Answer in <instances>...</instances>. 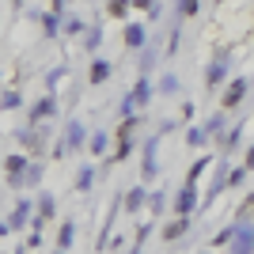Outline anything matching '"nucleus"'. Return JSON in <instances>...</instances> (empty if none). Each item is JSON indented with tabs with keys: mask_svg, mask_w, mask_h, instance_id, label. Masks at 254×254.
Returning a JSON list of instances; mask_svg holds the SVG:
<instances>
[{
	"mask_svg": "<svg viewBox=\"0 0 254 254\" xmlns=\"http://www.w3.org/2000/svg\"><path fill=\"white\" fill-rule=\"evenodd\" d=\"M232 254H254V224L251 220H235Z\"/></svg>",
	"mask_w": 254,
	"mask_h": 254,
	"instance_id": "obj_1",
	"label": "nucleus"
},
{
	"mask_svg": "<svg viewBox=\"0 0 254 254\" xmlns=\"http://www.w3.org/2000/svg\"><path fill=\"white\" fill-rule=\"evenodd\" d=\"M15 140H19L23 148L34 156V152L46 148V129H42V126H23V129H15Z\"/></svg>",
	"mask_w": 254,
	"mask_h": 254,
	"instance_id": "obj_2",
	"label": "nucleus"
},
{
	"mask_svg": "<svg viewBox=\"0 0 254 254\" xmlns=\"http://www.w3.org/2000/svg\"><path fill=\"white\" fill-rule=\"evenodd\" d=\"M27 163H31V159L23 156V152H15V156L4 159V171H8V186L11 190H23V171H27Z\"/></svg>",
	"mask_w": 254,
	"mask_h": 254,
	"instance_id": "obj_3",
	"label": "nucleus"
},
{
	"mask_svg": "<svg viewBox=\"0 0 254 254\" xmlns=\"http://www.w3.org/2000/svg\"><path fill=\"white\" fill-rule=\"evenodd\" d=\"M53 110H57V99H53V95L38 99V103L31 106V114H27V126H42L46 118H53Z\"/></svg>",
	"mask_w": 254,
	"mask_h": 254,
	"instance_id": "obj_4",
	"label": "nucleus"
},
{
	"mask_svg": "<svg viewBox=\"0 0 254 254\" xmlns=\"http://www.w3.org/2000/svg\"><path fill=\"white\" fill-rule=\"evenodd\" d=\"M193 209H197V186L186 182V186L179 190V197H175V212H179V216H190Z\"/></svg>",
	"mask_w": 254,
	"mask_h": 254,
	"instance_id": "obj_5",
	"label": "nucleus"
},
{
	"mask_svg": "<svg viewBox=\"0 0 254 254\" xmlns=\"http://www.w3.org/2000/svg\"><path fill=\"white\" fill-rule=\"evenodd\" d=\"M243 95H247V80L239 76V80H232V84L224 87V99H220V103H224V110H235V106L243 103Z\"/></svg>",
	"mask_w": 254,
	"mask_h": 254,
	"instance_id": "obj_6",
	"label": "nucleus"
},
{
	"mask_svg": "<svg viewBox=\"0 0 254 254\" xmlns=\"http://www.w3.org/2000/svg\"><path fill=\"white\" fill-rule=\"evenodd\" d=\"M224 76H228V53H220V57L205 68V87H220Z\"/></svg>",
	"mask_w": 254,
	"mask_h": 254,
	"instance_id": "obj_7",
	"label": "nucleus"
},
{
	"mask_svg": "<svg viewBox=\"0 0 254 254\" xmlns=\"http://www.w3.org/2000/svg\"><path fill=\"white\" fill-rule=\"evenodd\" d=\"M156 144H159V137H152L148 144H144V159H140V175H144V182H152V179H156V171H159V163H156Z\"/></svg>",
	"mask_w": 254,
	"mask_h": 254,
	"instance_id": "obj_8",
	"label": "nucleus"
},
{
	"mask_svg": "<svg viewBox=\"0 0 254 254\" xmlns=\"http://www.w3.org/2000/svg\"><path fill=\"white\" fill-rule=\"evenodd\" d=\"M110 72H114V64L103 61V57H95V61H91V68H87V84H91V87H95V84H106V80H110Z\"/></svg>",
	"mask_w": 254,
	"mask_h": 254,
	"instance_id": "obj_9",
	"label": "nucleus"
},
{
	"mask_svg": "<svg viewBox=\"0 0 254 254\" xmlns=\"http://www.w3.org/2000/svg\"><path fill=\"white\" fill-rule=\"evenodd\" d=\"M53 209H57V201H53V193H42V197H38V212H34V232H38V228H42L46 220H53Z\"/></svg>",
	"mask_w": 254,
	"mask_h": 254,
	"instance_id": "obj_10",
	"label": "nucleus"
},
{
	"mask_svg": "<svg viewBox=\"0 0 254 254\" xmlns=\"http://www.w3.org/2000/svg\"><path fill=\"white\" fill-rule=\"evenodd\" d=\"M64 144H68V152H80L84 148V122H68V126H64Z\"/></svg>",
	"mask_w": 254,
	"mask_h": 254,
	"instance_id": "obj_11",
	"label": "nucleus"
},
{
	"mask_svg": "<svg viewBox=\"0 0 254 254\" xmlns=\"http://www.w3.org/2000/svg\"><path fill=\"white\" fill-rule=\"evenodd\" d=\"M152 91H156V87H152V80H148V76H140L137 84H133V91H129V99H133V106H148Z\"/></svg>",
	"mask_w": 254,
	"mask_h": 254,
	"instance_id": "obj_12",
	"label": "nucleus"
},
{
	"mask_svg": "<svg viewBox=\"0 0 254 254\" xmlns=\"http://www.w3.org/2000/svg\"><path fill=\"white\" fill-rule=\"evenodd\" d=\"M186 232H190V216H175V220L163 228V239H167V243H175V239H182Z\"/></svg>",
	"mask_w": 254,
	"mask_h": 254,
	"instance_id": "obj_13",
	"label": "nucleus"
},
{
	"mask_svg": "<svg viewBox=\"0 0 254 254\" xmlns=\"http://www.w3.org/2000/svg\"><path fill=\"white\" fill-rule=\"evenodd\" d=\"M27 220H31V201L23 197V201H15V209H11V216H8V228H23Z\"/></svg>",
	"mask_w": 254,
	"mask_h": 254,
	"instance_id": "obj_14",
	"label": "nucleus"
},
{
	"mask_svg": "<svg viewBox=\"0 0 254 254\" xmlns=\"http://www.w3.org/2000/svg\"><path fill=\"white\" fill-rule=\"evenodd\" d=\"M144 197H148V190H140V186H137V190H129L126 197H122V209H126V212H140V209H144Z\"/></svg>",
	"mask_w": 254,
	"mask_h": 254,
	"instance_id": "obj_15",
	"label": "nucleus"
},
{
	"mask_svg": "<svg viewBox=\"0 0 254 254\" xmlns=\"http://www.w3.org/2000/svg\"><path fill=\"white\" fill-rule=\"evenodd\" d=\"M64 23V11H46L42 15V31H46V38H57V27Z\"/></svg>",
	"mask_w": 254,
	"mask_h": 254,
	"instance_id": "obj_16",
	"label": "nucleus"
},
{
	"mask_svg": "<svg viewBox=\"0 0 254 254\" xmlns=\"http://www.w3.org/2000/svg\"><path fill=\"white\" fill-rule=\"evenodd\" d=\"M91 182H95V167L87 163V167H80V175H76V193H91Z\"/></svg>",
	"mask_w": 254,
	"mask_h": 254,
	"instance_id": "obj_17",
	"label": "nucleus"
},
{
	"mask_svg": "<svg viewBox=\"0 0 254 254\" xmlns=\"http://www.w3.org/2000/svg\"><path fill=\"white\" fill-rule=\"evenodd\" d=\"M144 42H148V38H144V27H140V23H129V27H126V46L140 50Z\"/></svg>",
	"mask_w": 254,
	"mask_h": 254,
	"instance_id": "obj_18",
	"label": "nucleus"
},
{
	"mask_svg": "<svg viewBox=\"0 0 254 254\" xmlns=\"http://www.w3.org/2000/svg\"><path fill=\"white\" fill-rule=\"evenodd\" d=\"M72 239H76V224L64 220V224H61V235H57V251H68V247H72Z\"/></svg>",
	"mask_w": 254,
	"mask_h": 254,
	"instance_id": "obj_19",
	"label": "nucleus"
},
{
	"mask_svg": "<svg viewBox=\"0 0 254 254\" xmlns=\"http://www.w3.org/2000/svg\"><path fill=\"white\" fill-rule=\"evenodd\" d=\"M42 182V163H27V171H23V186L31 190V186H38Z\"/></svg>",
	"mask_w": 254,
	"mask_h": 254,
	"instance_id": "obj_20",
	"label": "nucleus"
},
{
	"mask_svg": "<svg viewBox=\"0 0 254 254\" xmlns=\"http://www.w3.org/2000/svg\"><path fill=\"white\" fill-rule=\"evenodd\" d=\"M129 8H133L129 0H106V15H114V19H126Z\"/></svg>",
	"mask_w": 254,
	"mask_h": 254,
	"instance_id": "obj_21",
	"label": "nucleus"
},
{
	"mask_svg": "<svg viewBox=\"0 0 254 254\" xmlns=\"http://www.w3.org/2000/svg\"><path fill=\"white\" fill-rule=\"evenodd\" d=\"M133 129H140V118H122V126H118V140H129V137H133Z\"/></svg>",
	"mask_w": 254,
	"mask_h": 254,
	"instance_id": "obj_22",
	"label": "nucleus"
},
{
	"mask_svg": "<svg viewBox=\"0 0 254 254\" xmlns=\"http://www.w3.org/2000/svg\"><path fill=\"white\" fill-rule=\"evenodd\" d=\"M0 106H4V110H19V106H23V95L11 87V91H4V95H0Z\"/></svg>",
	"mask_w": 254,
	"mask_h": 254,
	"instance_id": "obj_23",
	"label": "nucleus"
},
{
	"mask_svg": "<svg viewBox=\"0 0 254 254\" xmlns=\"http://www.w3.org/2000/svg\"><path fill=\"white\" fill-rule=\"evenodd\" d=\"M106 148H110V137H106V133H95V137H91V144H87V152H91V156H103Z\"/></svg>",
	"mask_w": 254,
	"mask_h": 254,
	"instance_id": "obj_24",
	"label": "nucleus"
},
{
	"mask_svg": "<svg viewBox=\"0 0 254 254\" xmlns=\"http://www.w3.org/2000/svg\"><path fill=\"white\" fill-rule=\"evenodd\" d=\"M209 167V156H201V159H193V167H190V175H186V182L190 186H197V179H201V171Z\"/></svg>",
	"mask_w": 254,
	"mask_h": 254,
	"instance_id": "obj_25",
	"label": "nucleus"
},
{
	"mask_svg": "<svg viewBox=\"0 0 254 254\" xmlns=\"http://www.w3.org/2000/svg\"><path fill=\"white\" fill-rule=\"evenodd\" d=\"M201 129H205V137H220V129H224V114H212Z\"/></svg>",
	"mask_w": 254,
	"mask_h": 254,
	"instance_id": "obj_26",
	"label": "nucleus"
},
{
	"mask_svg": "<svg viewBox=\"0 0 254 254\" xmlns=\"http://www.w3.org/2000/svg\"><path fill=\"white\" fill-rule=\"evenodd\" d=\"M99 42H103V27H91V31H87V38H84L87 53H95V50H99Z\"/></svg>",
	"mask_w": 254,
	"mask_h": 254,
	"instance_id": "obj_27",
	"label": "nucleus"
},
{
	"mask_svg": "<svg viewBox=\"0 0 254 254\" xmlns=\"http://www.w3.org/2000/svg\"><path fill=\"white\" fill-rule=\"evenodd\" d=\"M186 140H190L193 148H201V144H205V140H209V137H205V129H201V126H193L190 133H186Z\"/></svg>",
	"mask_w": 254,
	"mask_h": 254,
	"instance_id": "obj_28",
	"label": "nucleus"
},
{
	"mask_svg": "<svg viewBox=\"0 0 254 254\" xmlns=\"http://www.w3.org/2000/svg\"><path fill=\"white\" fill-rule=\"evenodd\" d=\"M140 11H148V19H159V0H137Z\"/></svg>",
	"mask_w": 254,
	"mask_h": 254,
	"instance_id": "obj_29",
	"label": "nucleus"
},
{
	"mask_svg": "<svg viewBox=\"0 0 254 254\" xmlns=\"http://www.w3.org/2000/svg\"><path fill=\"white\" fill-rule=\"evenodd\" d=\"M148 205H152V216H159V212H163V205H167V193H152V197H148Z\"/></svg>",
	"mask_w": 254,
	"mask_h": 254,
	"instance_id": "obj_30",
	"label": "nucleus"
},
{
	"mask_svg": "<svg viewBox=\"0 0 254 254\" xmlns=\"http://www.w3.org/2000/svg\"><path fill=\"white\" fill-rule=\"evenodd\" d=\"M235 216H239V220H254V193L239 205V212H235Z\"/></svg>",
	"mask_w": 254,
	"mask_h": 254,
	"instance_id": "obj_31",
	"label": "nucleus"
},
{
	"mask_svg": "<svg viewBox=\"0 0 254 254\" xmlns=\"http://www.w3.org/2000/svg\"><path fill=\"white\" fill-rule=\"evenodd\" d=\"M156 57H159V53H156V46H148V50H144V57H140V68H144V76H148V68L156 64Z\"/></svg>",
	"mask_w": 254,
	"mask_h": 254,
	"instance_id": "obj_32",
	"label": "nucleus"
},
{
	"mask_svg": "<svg viewBox=\"0 0 254 254\" xmlns=\"http://www.w3.org/2000/svg\"><path fill=\"white\" fill-rule=\"evenodd\" d=\"M129 152H133V137H129V140H118V148H114V159L122 163V159H126Z\"/></svg>",
	"mask_w": 254,
	"mask_h": 254,
	"instance_id": "obj_33",
	"label": "nucleus"
},
{
	"mask_svg": "<svg viewBox=\"0 0 254 254\" xmlns=\"http://www.w3.org/2000/svg\"><path fill=\"white\" fill-rule=\"evenodd\" d=\"M239 133H243V126H235L232 133H228V137H224V152H232L235 144H239Z\"/></svg>",
	"mask_w": 254,
	"mask_h": 254,
	"instance_id": "obj_34",
	"label": "nucleus"
},
{
	"mask_svg": "<svg viewBox=\"0 0 254 254\" xmlns=\"http://www.w3.org/2000/svg\"><path fill=\"white\" fill-rule=\"evenodd\" d=\"M232 235H235V224H232V228H224V232L212 239V247H228V243H232Z\"/></svg>",
	"mask_w": 254,
	"mask_h": 254,
	"instance_id": "obj_35",
	"label": "nucleus"
},
{
	"mask_svg": "<svg viewBox=\"0 0 254 254\" xmlns=\"http://www.w3.org/2000/svg\"><path fill=\"white\" fill-rule=\"evenodd\" d=\"M197 11V0H179V15L186 19V15H193Z\"/></svg>",
	"mask_w": 254,
	"mask_h": 254,
	"instance_id": "obj_36",
	"label": "nucleus"
},
{
	"mask_svg": "<svg viewBox=\"0 0 254 254\" xmlns=\"http://www.w3.org/2000/svg\"><path fill=\"white\" fill-rule=\"evenodd\" d=\"M243 179H247V167H235V171H228V182H232V186H243Z\"/></svg>",
	"mask_w": 254,
	"mask_h": 254,
	"instance_id": "obj_37",
	"label": "nucleus"
},
{
	"mask_svg": "<svg viewBox=\"0 0 254 254\" xmlns=\"http://www.w3.org/2000/svg\"><path fill=\"white\" fill-rule=\"evenodd\" d=\"M159 91H179V80H175V76H163V80H159Z\"/></svg>",
	"mask_w": 254,
	"mask_h": 254,
	"instance_id": "obj_38",
	"label": "nucleus"
},
{
	"mask_svg": "<svg viewBox=\"0 0 254 254\" xmlns=\"http://www.w3.org/2000/svg\"><path fill=\"white\" fill-rule=\"evenodd\" d=\"M80 31H84V23H80V19H64V34H80Z\"/></svg>",
	"mask_w": 254,
	"mask_h": 254,
	"instance_id": "obj_39",
	"label": "nucleus"
},
{
	"mask_svg": "<svg viewBox=\"0 0 254 254\" xmlns=\"http://www.w3.org/2000/svg\"><path fill=\"white\" fill-rule=\"evenodd\" d=\"M61 76H64V68H53V72L46 76V87H57V80H61Z\"/></svg>",
	"mask_w": 254,
	"mask_h": 254,
	"instance_id": "obj_40",
	"label": "nucleus"
},
{
	"mask_svg": "<svg viewBox=\"0 0 254 254\" xmlns=\"http://www.w3.org/2000/svg\"><path fill=\"white\" fill-rule=\"evenodd\" d=\"M243 167H247V171L254 167V144H251V152H247V163H243Z\"/></svg>",
	"mask_w": 254,
	"mask_h": 254,
	"instance_id": "obj_41",
	"label": "nucleus"
},
{
	"mask_svg": "<svg viewBox=\"0 0 254 254\" xmlns=\"http://www.w3.org/2000/svg\"><path fill=\"white\" fill-rule=\"evenodd\" d=\"M4 232H11V228H8V220H0V235H4Z\"/></svg>",
	"mask_w": 254,
	"mask_h": 254,
	"instance_id": "obj_42",
	"label": "nucleus"
},
{
	"mask_svg": "<svg viewBox=\"0 0 254 254\" xmlns=\"http://www.w3.org/2000/svg\"><path fill=\"white\" fill-rule=\"evenodd\" d=\"M15 8H23V0H15Z\"/></svg>",
	"mask_w": 254,
	"mask_h": 254,
	"instance_id": "obj_43",
	"label": "nucleus"
}]
</instances>
